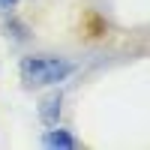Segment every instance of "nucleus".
I'll return each instance as SVG.
<instances>
[{
    "label": "nucleus",
    "instance_id": "obj_1",
    "mask_svg": "<svg viewBox=\"0 0 150 150\" xmlns=\"http://www.w3.org/2000/svg\"><path fill=\"white\" fill-rule=\"evenodd\" d=\"M72 72V63L57 57H24L21 60V78L27 87H42V84H54L63 81Z\"/></svg>",
    "mask_w": 150,
    "mask_h": 150
},
{
    "label": "nucleus",
    "instance_id": "obj_2",
    "mask_svg": "<svg viewBox=\"0 0 150 150\" xmlns=\"http://www.w3.org/2000/svg\"><path fill=\"white\" fill-rule=\"evenodd\" d=\"M60 102H63L60 90L48 93L42 102H39V120L45 123V126H57V117H60Z\"/></svg>",
    "mask_w": 150,
    "mask_h": 150
},
{
    "label": "nucleus",
    "instance_id": "obj_3",
    "mask_svg": "<svg viewBox=\"0 0 150 150\" xmlns=\"http://www.w3.org/2000/svg\"><path fill=\"white\" fill-rule=\"evenodd\" d=\"M42 141H45V147H63V150H72V147H78L75 135H69L66 129H48Z\"/></svg>",
    "mask_w": 150,
    "mask_h": 150
},
{
    "label": "nucleus",
    "instance_id": "obj_4",
    "mask_svg": "<svg viewBox=\"0 0 150 150\" xmlns=\"http://www.w3.org/2000/svg\"><path fill=\"white\" fill-rule=\"evenodd\" d=\"M9 6H15V0H0V9H9Z\"/></svg>",
    "mask_w": 150,
    "mask_h": 150
}]
</instances>
